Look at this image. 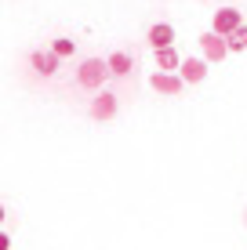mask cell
<instances>
[{"label":"cell","instance_id":"1","mask_svg":"<svg viewBox=\"0 0 247 250\" xmlns=\"http://www.w3.org/2000/svg\"><path fill=\"white\" fill-rule=\"evenodd\" d=\"M106 76H109L106 58H84L80 69H76V83H80V87H88V91H102Z\"/></svg>","mask_w":247,"mask_h":250},{"label":"cell","instance_id":"2","mask_svg":"<svg viewBox=\"0 0 247 250\" xmlns=\"http://www.w3.org/2000/svg\"><path fill=\"white\" fill-rule=\"evenodd\" d=\"M244 19H240V11L236 7H218L215 11V19H211V29L218 33V37H229L233 29H240Z\"/></svg>","mask_w":247,"mask_h":250},{"label":"cell","instance_id":"3","mask_svg":"<svg viewBox=\"0 0 247 250\" xmlns=\"http://www.w3.org/2000/svg\"><path fill=\"white\" fill-rule=\"evenodd\" d=\"M149 87L157 91V94H167V98H175V94H182L185 80H182L178 73H153V76H149Z\"/></svg>","mask_w":247,"mask_h":250},{"label":"cell","instance_id":"4","mask_svg":"<svg viewBox=\"0 0 247 250\" xmlns=\"http://www.w3.org/2000/svg\"><path fill=\"white\" fill-rule=\"evenodd\" d=\"M200 51H203L207 62H222V58L229 55V44H225V37H218V33L211 29V33H203V37H200Z\"/></svg>","mask_w":247,"mask_h":250},{"label":"cell","instance_id":"5","mask_svg":"<svg viewBox=\"0 0 247 250\" xmlns=\"http://www.w3.org/2000/svg\"><path fill=\"white\" fill-rule=\"evenodd\" d=\"M91 116L95 120H113L116 116V94L113 91H98L91 102Z\"/></svg>","mask_w":247,"mask_h":250},{"label":"cell","instance_id":"6","mask_svg":"<svg viewBox=\"0 0 247 250\" xmlns=\"http://www.w3.org/2000/svg\"><path fill=\"white\" fill-rule=\"evenodd\" d=\"M178 76H182L185 83H200L203 76H207V58H182Z\"/></svg>","mask_w":247,"mask_h":250},{"label":"cell","instance_id":"7","mask_svg":"<svg viewBox=\"0 0 247 250\" xmlns=\"http://www.w3.org/2000/svg\"><path fill=\"white\" fill-rule=\"evenodd\" d=\"M58 62H62V58L55 55V51H33V69H37L40 76H55L58 73Z\"/></svg>","mask_w":247,"mask_h":250},{"label":"cell","instance_id":"8","mask_svg":"<svg viewBox=\"0 0 247 250\" xmlns=\"http://www.w3.org/2000/svg\"><path fill=\"white\" fill-rule=\"evenodd\" d=\"M146 40L153 44V51H157V47H171V44H175V25H171V22H157V25L149 29Z\"/></svg>","mask_w":247,"mask_h":250},{"label":"cell","instance_id":"9","mask_svg":"<svg viewBox=\"0 0 247 250\" xmlns=\"http://www.w3.org/2000/svg\"><path fill=\"white\" fill-rule=\"evenodd\" d=\"M106 65H109V76H127L135 69V58L127 55V51H113V55L106 58Z\"/></svg>","mask_w":247,"mask_h":250},{"label":"cell","instance_id":"10","mask_svg":"<svg viewBox=\"0 0 247 250\" xmlns=\"http://www.w3.org/2000/svg\"><path fill=\"white\" fill-rule=\"evenodd\" d=\"M178 65H182V55L171 47H157V69L160 73H178Z\"/></svg>","mask_w":247,"mask_h":250},{"label":"cell","instance_id":"11","mask_svg":"<svg viewBox=\"0 0 247 250\" xmlns=\"http://www.w3.org/2000/svg\"><path fill=\"white\" fill-rule=\"evenodd\" d=\"M225 44H229V51H247V25L233 29V33L225 37Z\"/></svg>","mask_w":247,"mask_h":250},{"label":"cell","instance_id":"12","mask_svg":"<svg viewBox=\"0 0 247 250\" xmlns=\"http://www.w3.org/2000/svg\"><path fill=\"white\" fill-rule=\"evenodd\" d=\"M51 51H55V55H58V58H69V55H73V51H76V44H73V40H66V37H58V40H55V44H51Z\"/></svg>","mask_w":247,"mask_h":250},{"label":"cell","instance_id":"13","mask_svg":"<svg viewBox=\"0 0 247 250\" xmlns=\"http://www.w3.org/2000/svg\"><path fill=\"white\" fill-rule=\"evenodd\" d=\"M0 250H11V236L7 232H0Z\"/></svg>","mask_w":247,"mask_h":250},{"label":"cell","instance_id":"14","mask_svg":"<svg viewBox=\"0 0 247 250\" xmlns=\"http://www.w3.org/2000/svg\"><path fill=\"white\" fill-rule=\"evenodd\" d=\"M4 218H7V210H4V207H0V225H4Z\"/></svg>","mask_w":247,"mask_h":250},{"label":"cell","instance_id":"15","mask_svg":"<svg viewBox=\"0 0 247 250\" xmlns=\"http://www.w3.org/2000/svg\"><path fill=\"white\" fill-rule=\"evenodd\" d=\"M244 225H247V214H244Z\"/></svg>","mask_w":247,"mask_h":250}]
</instances>
